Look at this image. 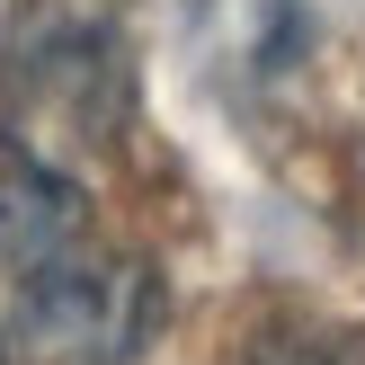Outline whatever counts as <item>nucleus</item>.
<instances>
[{
    "instance_id": "obj_4",
    "label": "nucleus",
    "mask_w": 365,
    "mask_h": 365,
    "mask_svg": "<svg viewBox=\"0 0 365 365\" xmlns=\"http://www.w3.org/2000/svg\"><path fill=\"white\" fill-rule=\"evenodd\" d=\"M250 365H365L356 339H321V330H303V339H259L250 348Z\"/></svg>"
},
{
    "instance_id": "obj_1",
    "label": "nucleus",
    "mask_w": 365,
    "mask_h": 365,
    "mask_svg": "<svg viewBox=\"0 0 365 365\" xmlns=\"http://www.w3.org/2000/svg\"><path fill=\"white\" fill-rule=\"evenodd\" d=\"M0 98L18 143H98L125 107V18L116 0H36L9 27Z\"/></svg>"
},
{
    "instance_id": "obj_3",
    "label": "nucleus",
    "mask_w": 365,
    "mask_h": 365,
    "mask_svg": "<svg viewBox=\"0 0 365 365\" xmlns=\"http://www.w3.org/2000/svg\"><path fill=\"white\" fill-rule=\"evenodd\" d=\"M81 241V187L36 143H0V277H36Z\"/></svg>"
},
{
    "instance_id": "obj_2",
    "label": "nucleus",
    "mask_w": 365,
    "mask_h": 365,
    "mask_svg": "<svg viewBox=\"0 0 365 365\" xmlns=\"http://www.w3.org/2000/svg\"><path fill=\"white\" fill-rule=\"evenodd\" d=\"M18 348L45 365H134L160 330V277L143 259H45L18 277Z\"/></svg>"
},
{
    "instance_id": "obj_5",
    "label": "nucleus",
    "mask_w": 365,
    "mask_h": 365,
    "mask_svg": "<svg viewBox=\"0 0 365 365\" xmlns=\"http://www.w3.org/2000/svg\"><path fill=\"white\" fill-rule=\"evenodd\" d=\"M0 365H9V356H0Z\"/></svg>"
}]
</instances>
